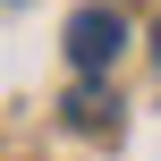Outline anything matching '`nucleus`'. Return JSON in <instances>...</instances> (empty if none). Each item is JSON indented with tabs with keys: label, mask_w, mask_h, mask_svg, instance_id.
Returning <instances> with one entry per match:
<instances>
[{
	"label": "nucleus",
	"mask_w": 161,
	"mask_h": 161,
	"mask_svg": "<svg viewBox=\"0 0 161 161\" xmlns=\"http://www.w3.org/2000/svg\"><path fill=\"white\" fill-rule=\"evenodd\" d=\"M119 51H127V17H119V8H102V0H93V8H76V17H68V68H76V76H102Z\"/></svg>",
	"instance_id": "f257e3e1"
},
{
	"label": "nucleus",
	"mask_w": 161,
	"mask_h": 161,
	"mask_svg": "<svg viewBox=\"0 0 161 161\" xmlns=\"http://www.w3.org/2000/svg\"><path fill=\"white\" fill-rule=\"evenodd\" d=\"M68 127H119V102H110L102 85H76V93H68Z\"/></svg>",
	"instance_id": "f03ea898"
},
{
	"label": "nucleus",
	"mask_w": 161,
	"mask_h": 161,
	"mask_svg": "<svg viewBox=\"0 0 161 161\" xmlns=\"http://www.w3.org/2000/svg\"><path fill=\"white\" fill-rule=\"evenodd\" d=\"M153 68H161V25H153Z\"/></svg>",
	"instance_id": "7ed1b4c3"
}]
</instances>
